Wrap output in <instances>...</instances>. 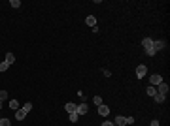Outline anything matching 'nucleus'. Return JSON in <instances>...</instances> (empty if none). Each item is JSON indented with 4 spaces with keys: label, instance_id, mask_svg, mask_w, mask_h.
<instances>
[{
    "label": "nucleus",
    "instance_id": "obj_17",
    "mask_svg": "<svg viewBox=\"0 0 170 126\" xmlns=\"http://www.w3.org/2000/svg\"><path fill=\"white\" fill-rule=\"evenodd\" d=\"M93 102H94V105H96V107H98V105H102V98H100V96H94Z\"/></svg>",
    "mask_w": 170,
    "mask_h": 126
},
{
    "label": "nucleus",
    "instance_id": "obj_23",
    "mask_svg": "<svg viewBox=\"0 0 170 126\" xmlns=\"http://www.w3.org/2000/svg\"><path fill=\"white\" fill-rule=\"evenodd\" d=\"M125 121H127V124H134V119L132 117H125Z\"/></svg>",
    "mask_w": 170,
    "mask_h": 126
},
{
    "label": "nucleus",
    "instance_id": "obj_11",
    "mask_svg": "<svg viewBox=\"0 0 170 126\" xmlns=\"http://www.w3.org/2000/svg\"><path fill=\"white\" fill-rule=\"evenodd\" d=\"M115 124H117V126H125V124H127L125 117H121V115H117V117H115Z\"/></svg>",
    "mask_w": 170,
    "mask_h": 126
},
{
    "label": "nucleus",
    "instance_id": "obj_7",
    "mask_svg": "<svg viewBox=\"0 0 170 126\" xmlns=\"http://www.w3.org/2000/svg\"><path fill=\"white\" fill-rule=\"evenodd\" d=\"M85 23H87V25H89L91 28H94V27H96V19H94L93 15H87V17H85Z\"/></svg>",
    "mask_w": 170,
    "mask_h": 126
},
{
    "label": "nucleus",
    "instance_id": "obj_18",
    "mask_svg": "<svg viewBox=\"0 0 170 126\" xmlns=\"http://www.w3.org/2000/svg\"><path fill=\"white\" fill-rule=\"evenodd\" d=\"M8 68H9V64L6 62V60H4V62H0V72H6Z\"/></svg>",
    "mask_w": 170,
    "mask_h": 126
},
{
    "label": "nucleus",
    "instance_id": "obj_5",
    "mask_svg": "<svg viewBox=\"0 0 170 126\" xmlns=\"http://www.w3.org/2000/svg\"><path fill=\"white\" fill-rule=\"evenodd\" d=\"M149 81H151V87H157V85H159V83L163 81V77L159 75V73H153V75H151V79H149Z\"/></svg>",
    "mask_w": 170,
    "mask_h": 126
},
{
    "label": "nucleus",
    "instance_id": "obj_22",
    "mask_svg": "<svg viewBox=\"0 0 170 126\" xmlns=\"http://www.w3.org/2000/svg\"><path fill=\"white\" fill-rule=\"evenodd\" d=\"M9 6H13V8H19V6H21V2H19V0H11V2H9Z\"/></svg>",
    "mask_w": 170,
    "mask_h": 126
},
{
    "label": "nucleus",
    "instance_id": "obj_9",
    "mask_svg": "<svg viewBox=\"0 0 170 126\" xmlns=\"http://www.w3.org/2000/svg\"><path fill=\"white\" fill-rule=\"evenodd\" d=\"M25 117H27V111H25V109H17V111H15V119H17V121H23Z\"/></svg>",
    "mask_w": 170,
    "mask_h": 126
},
{
    "label": "nucleus",
    "instance_id": "obj_14",
    "mask_svg": "<svg viewBox=\"0 0 170 126\" xmlns=\"http://www.w3.org/2000/svg\"><path fill=\"white\" fill-rule=\"evenodd\" d=\"M153 98H155V102H157V104H163V102H165V96H163V94H155Z\"/></svg>",
    "mask_w": 170,
    "mask_h": 126
},
{
    "label": "nucleus",
    "instance_id": "obj_25",
    "mask_svg": "<svg viewBox=\"0 0 170 126\" xmlns=\"http://www.w3.org/2000/svg\"><path fill=\"white\" fill-rule=\"evenodd\" d=\"M151 126H159V121H157V119H155V121H151Z\"/></svg>",
    "mask_w": 170,
    "mask_h": 126
},
{
    "label": "nucleus",
    "instance_id": "obj_16",
    "mask_svg": "<svg viewBox=\"0 0 170 126\" xmlns=\"http://www.w3.org/2000/svg\"><path fill=\"white\" fill-rule=\"evenodd\" d=\"M148 94H149V96H155V94H157V89L149 85V87H148Z\"/></svg>",
    "mask_w": 170,
    "mask_h": 126
},
{
    "label": "nucleus",
    "instance_id": "obj_12",
    "mask_svg": "<svg viewBox=\"0 0 170 126\" xmlns=\"http://www.w3.org/2000/svg\"><path fill=\"white\" fill-rule=\"evenodd\" d=\"M64 109H66L68 113H74V111H76V104H72V102H68V104L64 105Z\"/></svg>",
    "mask_w": 170,
    "mask_h": 126
},
{
    "label": "nucleus",
    "instance_id": "obj_2",
    "mask_svg": "<svg viewBox=\"0 0 170 126\" xmlns=\"http://www.w3.org/2000/svg\"><path fill=\"white\" fill-rule=\"evenodd\" d=\"M87 111H89V105H87V104H80V105H76V113L80 115V117H81V115H87Z\"/></svg>",
    "mask_w": 170,
    "mask_h": 126
},
{
    "label": "nucleus",
    "instance_id": "obj_8",
    "mask_svg": "<svg viewBox=\"0 0 170 126\" xmlns=\"http://www.w3.org/2000/svg\"><path fill=\"white\" fill-rule=\"evenodd\" d=\"M98 113L100 115H102V117H106V115H110V107H108V105H98Z\"/></svg>",
    "mask_w": 170,
    "mask_h": 126
},
{
    "label": "nucleus",
    "instance_id": "obj_21",
    "mask_svg": "<svg viewBox=\"0 0 170 126\" xmlns=\"http://www.w3.org/2000/svg\"><path fill=\"white\" fill-rule=\"evenodd\" d=\"M21 109H25V111L28 113V111H30V109H32V104H30V102H28V104H25V105H23Z\"/></svg>",
    "mask_w": 170,
    "mask_h": 126
},
{
    "label": "nucleus",
    "instance_id": "obj_10",
    "mask_svg": "<svg viewBox=\"0 0 170 126\" xmlns=\"http://www.w3.org/2000/svg\"><path fill=\"white\" fill-rule=\"evenodd\" d=\"M6 62H8L9 66H11V64L15 62V55H13V53H9V51H8V53H6Z\"/></svg>",
    "mask_w": 170,
    "mask_h": 126
},
{
    "label": "nucleus",
    "instance_id": "obj_13",
    "mask_svg": "<svg viewBox=\"0 0 170 126\" xmlns=\"http://www.w3.org/2000/svg\"><path fill=\"white\" fill-rule=\"evenodd\" d=\"M9 107L13 109V111H17V109H21V107H19V102H17V100H11V102H9Z\"/></svg>",
    "mask_w": 170,
    "mask_h": 126
},
{
    "label": "nucleus",
    "instance_id": "obj_20",
    "mask_svg": "<svg viewBox=\"0 0 170 126\" xmlns=\"http://www.w3.org/2000/svg\"><path fill=\"white\" fill-rule=\"evenodd\" d=\"M6 98H8V90H0V100L4 102Z\"/></svg>",
    "mask_w": 170,
    "mask_h": 126
},
{
    "label": "nucleus",
    "instance_id": "obj_1",
    "mask_svg": "<svg viewBox=\"0 0 170 126\" xmlns=\"http://www.w3.org/2000/svg\"><path fill=\"white\" fill-rule=\"evenodd\" d=\"M146 73H148V66H144V64L136 66V77H138V79H142Z\"/></svg>",
    "mask_w": 170,
    "mask_h": 126
},
{
    "label": "nucleus",
    "instance_id": "obj_19",
    "mask_svg": "<svg viewBox=\"0 0 170 126\" xmlns=\"http://www.w3.org/2000/svg\"><path fill=\"white\" fill-rule=\"evenodd\" d=\"M78 119H80V115H78L76 111H74V113H70V121H72V122H78Z\"/></svg>",
    "mask_w": 170,
    "mask_h": 126
},
{
    "label": "nucleus",
    "instance_id": "obj_26",
    "mask_svg": "<svg viewBox=\"0 0 170 126\" xmlns=\"http://www.w3.org/2000/svg\"><path fill=\"white\" fill-rule=\"evenodd\" d=\"M0 109H2V100H0Z\"/></svg>",
    "mask_w": 170,
    "mask_h": 126
},
{
    "label": "nucleus",
    "instance_id": "obj_4",
    "mask_svg": "<svg viewBox=\"0 0 170 126\" xmlns=\"http://www.w3.org/2000/svg\"><path fill=\"white\" fill-rule=\"evenodd\" d=\"M142 45H144V49H146V51H153V40H151V38H144Z\"/></svg>",
    "mask_w": 170,
    "mask_h": 126
},
{
    "label": "nucleus",
    "instance_id": "obj_24",
    "mask_svg": "<svg viewBox=\"0 0 170 126\" xmlns=\"http://www.w3.org/2000/svg\"><path fill=\"white\" fill-rule=\"evenodd\" d=\"M100 126H115V124H113V122H108V121H106V122H102Z\"/></svg>",
    "mask_w": 170,
    "mask_h": 126
},
{
    "label": "nucleus",
    "instance_id": "obj_6",
    "mask_svg": "<svg viewBox=\"0 0 170 126\" xmlns=\"http://www.w3.org/2000/svg\"><path fill=\"white\" fill-rule=\"evenodd\" d=\"M161 49H165V41H161V40H153V51H155V53H157V51H161Z\"/></svg>",
    "mask_w": 170,
    "mask_h": 126
},
{
    "label": "nucleus",
    "instance_id": "obj_3",
    "mask_svg": "<svg viewBox=\"0 0 170 126\" xmlns=\"http://www.w3.org/2000/svg\"><path fill=\"white\" fill-rule=\"evenodd\" d=\"M157 87H159V89H157V94H163V96H166V92H168V85H166L165 81H161V83H159Z\"/></svg>",
    "mask_w": 170,
    "mask_h": 126
},
{
    "label": "nucleus",
    "instance_id": "obj_15",
    "mask_svg": "<svg viewBox=\"0 0 170 126\" xmlns=\"http://www.w3.org/2000/svg\"><path fill=\"white\" fill-rule=\"evenodd\" d=\"M0 126H11V121L9 119H0Z\"/></svg>",
    "mask_w": 170,
    "mask_h": 126
}]
</instances>
